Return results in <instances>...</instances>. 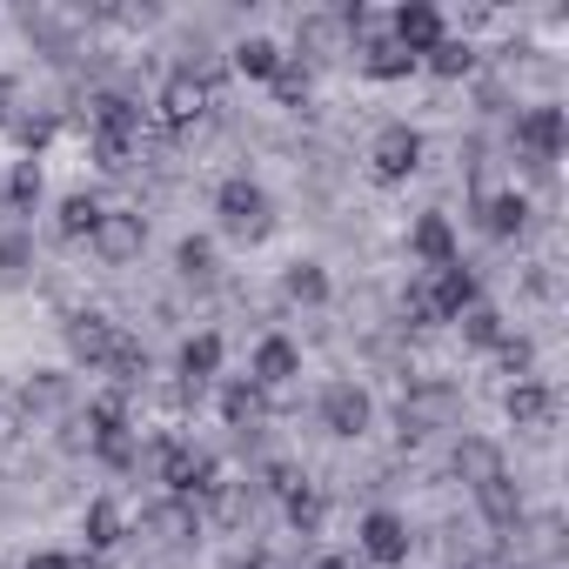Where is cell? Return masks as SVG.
<instances>
[{
	"label": "cell",
	"instance_id": "6da1fadb",
	"mask_svg": "<svg viewBox=\"0 0 569 569\" xmlns=\"http://www.w3.org/2000/svg\"><path fill=\"white\" fill-rule=\"evenodd\" d=\"M208 208H214V228H221L228 241H241V248L268 241V228H274V194H268L254 174H221Z\"/></svg>",
	"mask_w": 569,
	"mask_h": 569
},
{
	"label": "cell",
	"instance_id": "603a6c76",
	"mask_svg": "<svg viewBox=\"0 0 569 569\" xmlns=\"http://www.w3.org/2000/svg\"><path fill=\"white\" fill-rule=\"evenodd\" d=\"M476 221H482V234H489V241H516V234L529 228V194L502 188V194H489V201L476 208Z\"/></svg>",
	"mask_w": 569,
	"mask_h": 569
},
{
	"label": "cell",
	"instance_id": "8fae6325",
	"mask_svg": "<svg viewBox=\"0 0 569 569\" xmlns=\"http://www.w3.org/2000/svg\"><path fill=\"white\" fill-rule=\"evenodd\" d=\"M382 28H389V41L402 48V54H429V48H442L449 41V21H442V8L436 0H402V8H389L382 14Z\"/></svg>",
	"mask_w": 569,
	"mask_h": 569
},
{
	"label": "cell",
	"instance_id": "ffe728a7",
	"mask_svg": "<svg viewBox=\"0 0 569 569\" xmlns=\"http://www.w3.org/2000/svg\"><path fill=\"white\" fill-rule=\"evenodd\" d=\"M141 529H148L154 542H194V529H201V502L161 496V502H148V509H141Z\"/></svg>",
	"mask_w": 569,
	"mask_h": 569
},
{
	"label": "cell",
	"instance_id": "1f68e13d",
	"mask_svg": "<svg viewBox=\"0 0 569 569\" xmlns=\"http://www.w3.org/2000/svg\"><path fill=\"white\" fill-rule=\"evenodd\" d=\"M254 416H261V389H254L248 376H228V382H221V422H228V429H248Z\"/></svg>",
	"mask_w": 569,
	"mask_h": 569
},
{
	"label": "cell",
	"instance_id": "f35d334b",
	"mask_svg": "<svg viewBox=\"0 0 569 569\" xmlns=\"http://www.w3.org/2000/svg\"><path fill=\"white\" fill-rule=\"evenodd\" d=\"M261 476H268V489H274V496H289V489L302 482V469H296V462H268Z\"/></svg>",
	"mask_w": 569,
	"mask_h": 569
},
{
	"label": "cell",
	"instance_id": "52a82bcc",
	"mask_svg": "<svg viewBox=\"0 0 569 569\" xmlns=\"http://www.w3.org/2000/svg\"><path fill=\"white\" fill-rule=\"evenodd\" d=\"M356 549H362V562H376V569H402V562H409V549H416V529H409V516H402V509L376 502V509L356 522Z\"/></svg>",
	"mask_w": 569,
	"mask_h": 569
},
{
	"label": "cell",
	"instance_id": "277c9868",
	"mask_svg": "<svg viewBox=\"0 0 569 569\" xmlns=\"http://www.w3.org/2000/svg\"><path fill=\"white\" fill-rule=\"evenodd\" d=\"M81 429H88V449L108 462V469H134V422H128V396L108 389L81 409Z\"/></svg>",
	"mask_w": 569,
	"mask_h": 569
},
{
	"label": "cell",
	"instance_id": "e575fe53",
	"mask_svg": "<svg viewBox=\"0 0 569 569\" xmlns=\"http://www.w3.org/2000/svg\"><path fill=\"white\" fill-rule=\"evenodd\" d=\"M28 268H34V234L8 228V234H0V281H21Z\"/></svg>",
	"mask_w": 569,
	"mask_h": 569
},
{
	"label": "cell",
	"instance_id": "44dd1931",
	"mask_svg": "<svg viewBox=\"0 0 569 569\" xmlns=\"http://www.w3.org/2000/svg\"><path fill=\"white\" fill-rule=\"evenodd\" d=\"M356 54H362V74H369V81H409V74L422 68L416 54H402V48L389 41V28H376L369 41H356Z\"/></svg>",
	"mask_w": 569,
	"mask_h": 569
},
{
	"label": "cell",
	"instance_id": "ab89813d",
	"mask_svg": "<svg viewBox=\"0 0 569 569\" xmlns=\"http://www.w3.org/2000/svg\"><path fill=\"white\" fill-rule=\"evenodd\" d=\"M14 101H21V81L0 74V128H14Z\"/></svg>",
	"mask_w": 569,
	"mask_h": 569
},
{
	"label": "cell",
	"instance_id": "4dcf8cb0",
	"mask_svg": "<svg viewBox=\"0 0 569 569\" xmlns=\"http://www.w3.org/2000/svg\"><path fill=\"white\" fill-rule=\"evenodd\" d=\"M174 274L181 281H214V234H181L174 241Z\"/></svg>",
	"mask_w": 569,
	"mask_h": 569
},
{
	"label": "cell",
	"instance_id": "d6986e66",
	"mask_svg": "<svg viewBox=\"0 0 569 569\" xmlns=\"http://www.w3.org/2000/svg\"><path fill=\"white\" fill-rule=\"evenodd\" d=\"M449 469H456V482H469V489H482V482L509 476V462H502V442H489V436H462V442L449 449Z\"/></svg>",
	"mask_w": 569,
	"mask_h": 569
},
{
	"label": "cell",
	"instance_id": "ac0fdd59",
	"mask_svg": "<svg viewBox=\"0 0 569 569\" xmlns=\"http://www.w3.org/2000/svg\"><path fill=\"white\" fill-rule=\"evenodd\" d=\"M221 362H228V342H221L214 329H194V336L174 349V376H181L188 389H201V382H221Z\"/></svg>",
	"mask_w": 569,
	"mask_h": 569
},
{
	"label": "cell",
	"instance_id": "9c48e42d",
	"mask_svg": "<svg viewBox=\"0 0 569 569\" xmlns=\"http://www.w3.org/2000/svg\"><path fill=\"white\" fill-rule=\"evenodd\" d=\"M316 422H322L336 442H362V436L376 429V396H369L362 382H329V389L316 396Z\"/></svg>",
	"mask_w": 569,
	"mask_h": 569
},
{
	"label": "cell",
	"instance_id": "d4e9b609",
	"mask_svg": "<svg viewBox=\"0 0 569 569\" xmlns=\"http://www.w3.org/2000/svg\"><path fill=\"white\" fill-rule=\"evenodd\" d=\"M281 516H289V529H296V536H322V522H329V496L302 476L289 496H281Z\"/></svg>",
	"mask_w": 569,
	"mask_h": 569
},
{
	"label": "cell",
	"instance_id": "d6a6232c",
	"mask_svg": "<svg viewBox=\"0 0 569 569\" xmlns=\"http://www.w3.org/2000/svg\"><path fill=\"white\" fill-rule=\"evenodd\" d=\"M422 68H429V74H436V81H462V74H469V68H476V48H469V41H456V34H449V41H442V48H429V54H422Z\"/></svg>",
	"mask_w": 569,
	"mask_h": 569
},
{
	"label": "cell",
	"instance_id": "7a4b0ae2",
	"mask_svg": "<svg viewBox=\"0 0 569 569\" xmlns=\"http://www.w3.org/2000/svg\"><path fill=\"white\" fill-rule=\"evenodd\" d=\"M141 128H148V108L134 94H94L88 101V134H94V161L101 168H128V154L141 148Z\"/></svg>",
	"mask_w": 569,
	"mask_h": 569
},
{
	"label": "cell",
	"instance_id": "f546056e",
	"mask_svg": "<svg viewBox=\"0 0 569 569\" xmlns=\"http://www.w3.org/2000/svg\"><path fill=\"white\" fill-rule=\"evenodd\" d=\"M342 48V21L336 14H309L302 28H296V61L309 54V61H322V54H336Z\"/></svg>",
	"mask_w": 569,
	"mask_h": 569
},
{
	"label": "cell",
	"instance_id": "60d3db41",
	"mask_svg": "<svg viewBox=\"0 0 569 569\" xmlns=\"http://www.w3.org/2000/svg\"><path fill=\"white\" fill-rule=\"evenodd\" d=\"M221 569H268V562H261V556H228Z\"/></svg>",
	"mask_w": 569,
	"mask_h": 569
},
{
	"label": "cell",
	"instance_id": "8d00e7d4",
	"mask_svg": "<svg viewBox=\"0 0 569 569\" xmlns=\"http://www.w3.org/2000/svg\"><path fill=\"white\" fill-rule=\"evenodd\" d=\"M496 356H502V369H509L516 382L536 369V342H522V336H502V349H496Z\"/></svg>",
	"mask_w": 569,
	"mask_h": 569
},
{
	"label": "cell",
	"instance_id": "b9f144b4",
	"mask_svg": "<svg viewBox=\"0 0 569 569\" xmlns=\"http://www.w3.org/2000/svg\"><path fill=\"white\" fill-rule=\"evenodd\" d=\"M309 569H349V562H342V556H316Z\"/></svg>",
	"mask_w": 569,
	"mask_h": 569
},
{
	"label": "cell",
	"instance_id": "e0dca14e",
	"mask_svg": "<svg viewBox=\"0 0 569 569\" xmlns=\"http://www.w3.org/2000/svg\"><path fill=\"white\" fill-rule=\"evenodd\" d=\"M502 416H509V429H549L556 422V389L542 376H522V382L502 389Z\"/></svg>",
	"mask_w": 569,
	"mask_h": 569
},
{
	"label": "cell",
	"instance_id": "7402d4cb",
	"mask_svg": "<svg viewBox=\"0 0 569 569\" xmlns=\"http://www.w3.org/2000/svg\"><path fill=\"white\" fill-rule=\"evenodd\" d=\"M228 61H234V74H241V81H274V74H281V61H289V48H281L274 34H241Z\"/></svg>",
	"mask_w": 569,
	"mask_h": 569
},
{
	"label": "cell",
	"instance_id": "5bb4252c",
	"mask_svg": "<svg viewBox=\"0 0 569 569\" xmlns=\"http://www.w3.org/2000/svg\"><path fill=\"white\" fill-rule=\"evenodd\" d=\"M302 376V342H289V336H261L254 342V356H248V382L268 396V389H289Z\"/></svg>",
	"mask_w": 569,
	"mask_h": 569
},
{
	"label": "cell",
	"instance_id": "74e56055",
	"mask_svg": "<svg viewBox=\"0 0 569 569\" xmlns=\"http://www.w3.org/2000/svg\"><path fill=\"white\" fill-rule=\"evenodd\" d=\"M21 569H81V556H68V549H34Z\"/></svg>",
	"mask_w": 569,
	"mask_h": 569
},
{
	"label": "cell",
	"instance_id": "7bdbcfd3",
	"mask_svg": "<svg viewBox=\"0 0 569 569\" xmlns=\"http://www.w3.org/2000/svg\"><path fill=\"white\" fill-rule=\"evenodd\" d=\"M462 569H509V562H496V556H482V562H462Z\"/></svg>",
	"mask_w": 569,
	"mask_h": 569
},
{
	"label": "cell",
	"instance_id": "836d02e7",
	"mask_svg": "<svg viewBox=\"0 0 569 569\" xmlns=\"http://www.w3.org/2000/svg\"><path fill=\"white\" fill-rule=\"evenodd\" d=\"M268 88H274V101H281V108H302V101H309V88H316V74H309V61H296V54H289Z\"/></svg>",
	"mask_w": 569,
	"mask_h": 569
},
{
	"label": "cell",
	"instance_id": "3957f363",
	"mask_svg": "<svg viewBox=\"0 0 569 569\" xmlns=\"http://www.w3.org/2000/svg\"><path fill=\"white\" fill-rule=\"evenodd\" d=\"M154 476H161V496H181V502H208V496L221 489V462H214V456H201V449H194V442H181V436H168V442H161Z\"/></svg>",
	"mask_w": 569,
	"mask_h": 569
},
{
	"label": "cell",
	"instance_id": "484cf974",
	"mask_svg": "<svg viewBox=\"0 0 569 569\" xmlns=\"http://www.w3.org/2000/svg\"><path fill=\"white\" fill-rule=\"evenodd\" d=\"M469 496H476V509H482L489 529H516V522H522V489H516L509 476H496V482H482V489H469Z\"/></svg>",
	"mask_w": 569,
	"mask_h": 569
},
{
	"label": "cell",
	"instance_id": "ba28073f",
	"mask_svg": "<svg viewBox=\"0 0 569 569\" xmlns=\"http://www.w3.org/2000/svg\"><path fill=\"white\" fill-rule=\"evenodd\" d=\"M61 342H68V356H74V369H114V356H121V322L114 316H101V309H74L68 316V329H61Z\"/></svg>",
	"mask_w": 569,
	"mask_h": 569
},
{
	"label": "cell",
	"instance_id": "9a60e30c",
	"mask_svg": "<svg viewBox=\"0 0 569 569\" xmlns=\"http://www.w3.org/2000/svg\"><path fill=\"white\" fill-rule=\"evenodd\" d=\"M154 108H161V121L168 128H188L201 108H208V74L194 68V61H181L168 81H161V94H154Z\"/></svg>",
	"mask_w": 569,
	"mask_h": 569
},
{
	"label": "cell",
	"instance_id": "7c38bea8",
	"mask_svg": "<svg viewBox=\"0 0 569 569\" xmlns=\"http://www.w3.org/2000/svg\"><path fill=\"white\" fill-rule=\"evenodd\" d=\"M416 289H422V309H429V322H456L462 309H476V302H482V281H476V268H462V261H449V268L422 274Z\"/></svg>",
	"mask_w": 569,
	"mask_h": 569
},
{
	"label": "cell",
	"instance_id": "cb8c5ba5",
	"mask_svg": "<svg viewBox=\"0 0 569 569\" xmlns=\"http://www.w3.org/2000/svg\"><path fill=\"white\" fill-rule=\"evenodd\" d=\"M81 536H88V549H121L128 542V509L114 496H94L81 509Z\"/></svg>",
	"mask_w": 569,
	"mask_h": 569
},
{
	"label": "cell",
	"instance_id": "83f0119b",
	"mask_svg": "<svg viewBox=\"0 0 569 569\" xmlns=\"http://www.w3.org/2000/svg\"><path fill=\"white\" fill-rule=\"evenodd\" d=\"M456 329H462V342H469V349H482V356H496V349H502V336H509L502 309H489V302L462 309V316H456Z\"/></svg>",
	"mask_w": 569,
	"mask_h": 569
},
{
	"label": "cell",
	"instance_id": "5b68a950",
	"mask_svg": "<svg viewBox=\"0 0 569 569\" xmlns=\"http://www.w3.org/2000/svg\"><path fill=\"white\" fill-rule=\"evenodd\" d=\"M509 141H516V154H522L529 168H556L562 148H569V108H562V101H536V108H522L516 128H509Z\"/></svg>",
	"mask_w": 569,
	"mask_h": 569
},
{
	"label": "cell",
	"instance_id": "f1b7e54d",
	"mask_svg": "<svg viewBox=\"0 0 569 569\" xmlns=\"http://www.w3.org/2000/svg\"><path fill=\"white\" fill-rule=\"evenodd\" d=\"M101 214H108V208H101V201L81 188V194H68V201H61V214H54V234H61V241H88V234L101 228Z\"/></svg>",
	"mask_w": 569,
	"mask_h": 569
},
{
	"label": "cell",
	"instance_id": "30bf717a",
	"mask_svg": "<svg viewBox=\"0 0 569 569\" xmlns=\"http://www.w3.org/2000/svg\"><path fill=\"white\" fill-rule=\"evenodd\" d=\"M88 248H94L101 268H128V261H141V248H148V214H141V208H108L101 228L88 234Z\"/></svg>",
	"mask_w": 569,
	"mask_h": 569
},
{
	"label": "cell",
	"instance_id": "4fadbf2b",
	"mask_svg": "<svg viewBox=\"0 0 569 569\" xmlns=\"http://www.w3.org/2000/svg\"><path fill=\"white\" fill-rule=\"evenodd\" d=\"M409 261H416L422 274H436V268H449V261H462V241H456V221H449L442 208H422V214L409 221Z\"/></svg>",
	"mask_w": 569,
	"mask_h": 569
},
{
	"label": "cell",
	"instance_id": "2e32d148",
	"mask_svg": "<svg viewBox=\"0 0 569 569\" xmlns=\"http://www.w3.org/2000/svg\"><path fill=\"white\" fill-rule=\"evenodd\" d=\"M281 302H296V309H329V302H336V274H329V261L302 254V261L281 268Z\"/></svg>",
	"mask_w": 569,
	"mask_h": 569
},
{
	"label": "cell",
	"instance_id": "8992f818",
	"mask_svg": "<svg viewBox=\"0 0 569 569\" xmlns=\"http://www.w3.org/2000/svg\"><path fill=\"white\" fill-rule=\"evenodd\" d=\"M422 154H429L422 128H409V121H382L376 141H369V181H376V188H402V181L422 168Z\"/></svg>",
	"mask_w": 569,
	"mask_h": 569
},
{
	"label": "cell",
	"instance_id": "d590c367",
	"mask_svg": "<svg viewBox=\"0 0 569 569\" xmlns=\"http://www.w3.org/2000/svg\"><path fill=\"white\" fill-rule=\"evenodd\" d=\"M21 402H28V409H61V402H68V376H34V382H21Z\"/></svg>",
	"mask_w": 569,
	"mask_h": 569
},
{
	"label": "cell",
	"instance_id": "4316f807",
	"mask_svg": "<svg viewBox=\"0 0 569 569\" xmlns=\"http://www.w3.org/2000/svg\"><path fill=\"white\" fill-rule=\"evenodd\" d=\"M41 194H48V174H41V161H8L0 201H8L14 214H34V208H41Z\"/></svg>",
	"mask_w": 569,
	"mask_h": 569
}]
</instances>
